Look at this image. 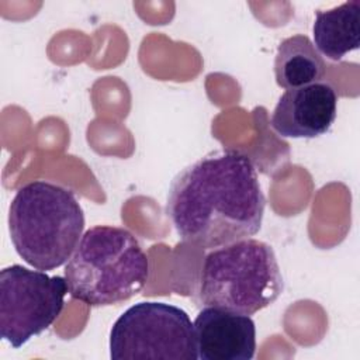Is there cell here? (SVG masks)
Masks as SVG:
<instances>
[{
    "instance_id": "cell-1",
    "label": "cell",
    "mask_w": 360,
    "mask_h": 360,
    "mask_svg": "<svg viewBox=\"0 0 360 360\" xmlns=\"http://www.w3.org/2000/svg\"><path fill=\"white\" fill-rule=\"evenodd\" d=\"M264 207L252 159L236 150H218L176 174L166 215L181 240L214 249L256 235Z\"/></svg>"
},
{
    "instance_id": "cell-2",
    "label": "cell",
    "mask_w": 360,
    "mask_h": 360,
    "mask_svg": "<svg viewBox=\"0 0 360 360\" xmlns=\"http://www.w3.org/2000/svg\"><path fill=\"white\" fill-rule=\"evenodd\" d=\"M84 212L73 191L45 180L20 187L10 202L8 231L17 255L38 270H55L73 255Z\"/></svg>"
},
{
    "instance_id": "cell-3",
    "label": "cell",
    "mask_w": 360,
    "mask_h": 360,
    "mask_svg": "<svg viewBox=\"0 0 360 360\" xmlns=\"http://www.w3.org/2000/svg\"><path fill=\"white\" fill-rule=\"evenodd\" d=\"M69 294L90 307L114 305L136 295L149 278V260L125 228L87 229L65 267Z\"/></svg>"
},
{
    "instance_id": "cell-4",
    "label": "cell",
    "mask_w": 360,
    "mask_h": 360,
    "mask_svg": "<svg viewBox=\"0 0 360 360\" xmlns=\"http://www.w3.org/2000/svg\"><path fill=\"white\" fill-rule=\"evenodd\" d=\"M198 284V297L204 307L243 315H253L269 307L284 288L273 248L253 238L207 253Z\"/></svg>"
},
{
    "instance_id": "cell-5",
    "label": "cell",
    "mask_w": 360,
    "mask_h": 360,
    "mask_svg": "<svg viewBox=\"0 0 360 360\" xmlns=\"http://www.w3.org/2000/svg\"><path fill=\"white\" fill-rule=\"evenodd\" d=\"M114 360H194L197 349L188 314L172 304L145 301L129 307L110 330Z\"/></svg>"
},
{
    "instance_id": "cell-6",
    "label": "cell",
    "mask_w": 360,
    "mask_h": 360,
    "mask_svg": "<svg viewBox=\"0 0 360 360\" xmlns=\"http://www.w3.org/2000/svg\"><path fill=\"white\" fill-rule=\"evenodd\" d=\"M65 277L11 264L0 271V335L14 349L48 329L60 315Z\"/></svg>"
},
{
    "instance_id": "cell-7",
    "label": "cell",
    "mask_w": 360,
    "mask_h": 360,
    "mask_svg": "<svg viewBox=\"0 0 360 360\" xmlns=\"http://www.w3.org/2000/svg\"><path fill=\"white\" fill-rule=\"evenodd\" d=\"M338 96L328 82L288 89L280 97L271 127L283 138H316L336 120Z\"/></svg>"
},
{
    "instance_id": "cell-8",
    "label": "cell",
    "mask_w": 360,
    "mask_h": 360,
    "mask_svg": "<svg viewBox=\"0 0 360 360\" xmlns=\"http://www.w3.org/2000/svg\"><path fill=\"white\" fill-rule=\"evenodd\" d=\"M193 328L200 360H250L255 356L256 326L250 315L204 307Z\"/></svg>"
},
{
    "instance_id": "cell-9",
    "label": "cell",
    "mask_w": 360,
    "mask_h": 360,
    "mask_svg": "<svg viewBox=\"0 0 360 360\" xmlns=\"http://www.w3.org/2000/svg\"><path fill=\"white\" fill-rule=\"evenodd\" d=\"M314 46L330 60H340L360 46V0L318 10L312 25Z\"/></svg>"
},
{
    "instance_id": "cell-10",
    "label": "cell",
    "mask_w": 360,
    "mask_h": 360,
    "mask_svg": "<svg viewBox=\"0 0 360 360\" xmlns=\"http://www.w3.org/2000/svg\"><path fill=\"white\" fill-rule=\"evenodd\" d=\"M325 72L326 63L307 35L295 34L278 44L274 75L280 87L288 90L321 82Z\"/></svg>"
}]
</instances>
